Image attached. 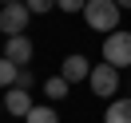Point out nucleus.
<instances>
[{"label": "nucleus", "mask_w": 131, "mask_h": 123, "mask_svg": "<svg viewBox=\"0 0 131 123\" xmlns=\"http://www.w3.org/2000/svg\"><path fill=\"white\" fill-rule=\"evenodd\" d=\"M32 40H28V36H8V40H4V56L12 60V64H20V68H28V60H32Z\"/></svg>", "instance_id": "obj_7"}, {"label": "nucleus", "mask_w": 131, "mask_h": 123, "mask_svg": "<svg viewBox=\"0 0 131 123\" xmlns=\"http://www.w3.org/2000/svg\"><path fill=\"white\" fill-rule=\"evenodd\" d=\"M68 91H72V83H68L64 75H52V80H44V95H48V99H64Z\"/></svg>", "instance_id": "obj_10"}, {"label": "nucleus", "mask_w": 131, "mask_h": 123, "mask_svg": "<svg viewBox=\"0 0 131 123\" xmlns=\"http://www.w3.org/2000/svg\"><path fill=\"white\" fill-rule=\"evenodd\" d=\"M36 107V99H32V91H24V87H8V95H4V111L12 115V119H28V111Z\"/></svg>", "instance_id": "obj_5"}, {"label": "nucleus", "mask_w": 131, "mask_h": 123, "mask_svg": "<svg viewBox=\"0 0 131 123\" xmlns=\"http://www.w3.org/2000/svg\"><path fill=\"white\" fill-rule=\"evenodd\" d=\"M119 16H123V8L115 4V0H88L83 4V24L91 28V32H115L119 28Z\"/></svg>", "instance_id": "obj_1"}, {"label": "nucleus", "mask_w": 131, "mask_h": 123, "mask_svg": "<svg viewBox=\"0 0 131 123\" xmlns=\"http://www.w3.org/2000/svg\"><path fill=\"white\" fill-rule=\"evenodd\" d=\"M115 4H119V8H131V0H115Z\"/></svg>", "instance_id": "obj_15"}, {"label": "nucleus", "mask_w": 131, "mask_h": 123, "mask_svg": "<svg viewBox=\"0 0 131 123\" xmlns=\"http://www.w3.org/2000/svg\"><path fill=\"white\" fill-rule=\"evenodd\" d=\"M60 75H64V80L72 83V87H75V83H83V80L91 75V64H88V56H80V52H72V56H68L64 64H60Z\"/></svg>", "instance_id": "obj_6"}, {"label": "nucleus", "mask_w": 131, "mask_h": 123, "mask_svg": "<svg viewBox=\"0 0 131 123\" xmlns=\"http://www.w3.org/2000/svg\"><path fill=\"white\" fill-rule=\"evenodd\" d=\"M32 83H36V75H32V68H20V75H16V87H24V91H32Z\"/></svg>", "instance_id": "obj_14"}, {"label": "nucleus", "mask_w": 131, "mask_h": 123, "mask_svg": "<svg viewBox=\"0 0 131 123\" xmlns=\"http://www.w3.org/2000/svg\"><path fill=\"white\" fill-rule=\"evenodd\" d=\"M28 20H32V12H28L24 0H16V4H4L0 8V32L4 36H24Z\"/></svg>", "instance_id": "obj_4"}, {"label": "nucleus", "mask_w": 131, "mask_h": 123, "mask_svg": "<svg viewBox=\"0 0 131 123\" xmlns=\"http://www.w3.org/2000/svg\"><path fill=\"white\" fill-rule=\"evenodd\" d=\"M83 4H88V0H56V8H60V12H68V16L83 12Z\"/></svg>", "instance_id": "obj_13"}, {"label": "nucleus", "mask_w": 131, "mask_h": 123, "mask_svg": "<svg viewBox=\"0 0 131 123\" xmlns=\"http://www.w3.org/2000/svg\"><path fill=\"white\" fill-rule=\"evenodd\" d=\"M16 75H20V64H12L8 56H0V87H4V91L16 87Z\"/></svg>", "instance_id": "obj_9"}, {"label": "nucleus", "mask_w": 131, "mask_h": 123, "mask_svg": "<svg viewBox=\"0 0 131 123\" xmlns=\"http://www.w3.org/2000/svg\"><path fill=\"white\" fill-rule=\"evenodd\" d=\"M24 4H28V12H32V16H44V12L56 8V0H24Z\"/></svg>", "instance_id": "obj_12"}, {"label": "nucleus", "mask_w": 131, "mask_h": 123, "mask_svg": "<svg viewBox=\"0 0 131 123\" xmlns=\"http://www.w3.org/2000/svg\"><path fill=\"white\" fill-rule=\"evenodd\" d=\"M28 123H60V115H56V107H48V103H36L32 111H28Z\"/></svg>", "instance_id": "obj_11"}, {"label": "nucleus", "mask_w": 131, "mask_h": 123, "mask_svg": "<svg viewBox=\"0 0 131 123\" xmlns=\"http://www.w3.org/2000/svg\"><path fill=\"white\" fill-rule=\"evenodd\" d=\"M127 72H131V68H127Z\"/></svg>", "instance_id": "obj_18"}, {"label": "nucleus", "mask_w": 131, "mask_h": 123, "mask_svg": "<svg viewBox=\"0 0 131 123\" xmlns=\"http://www.w3.org/2000/svg\"><path fill=\"white\" fill-rule=\"evenodd\" d=\"M4 4H16V0H4Z\"/></svg>", "instance_id": "obj_17"}, {"label": "nucleus", "mask_w": 131, "mask_h": 123, "mask_svg": "<svg viewBox=\"0 0 131 123\" xmlns=\"http://www.w3.org/2000/svg\"><path fill=\"white\" fill-rule=\"evenodd\" d=\"M88 87H91V95H115L119 91V68H111L103 60V64H91V75H88Z\"/></svg>", "instance_id": "obj_3"}, {"label": "nucleus", "mask_w": 131, "mask_h": 123, "mask_svg": "<svg viewBox=\"0 0 131 123\" xmlns=\"http://www.w3.org/2000/svg\"><path fill=\"white\" fill-rule=\"evenodd\" d=\"M103 123H131V95H119L107 103L103 111Z\"/></svg>", "instance_id": "obj_8"}, {"label": "nucleus", "mask_w": 131, "mask_h": 123, "mask_svg": "<svg viewBox=\"0 0 131 123\" xmlns=\"http://www.w3.org/2000/svg\"><path fill=\"white\" fill-rule=\"evenodd\" d=\"M103 60L111 68H131V32H107L103 36Z\"/></svg>", "instance_id": "obj_2"}, {"label": "nucleus", "mask_w": 131, "mask_h": 123, "mask_svg": "<svg viewBox=\"0 0 131 123\" xmlns=\"http://www.w3.org/2000/svg\"><path fill=\"white\" fill-rule=\"evenodd\" d=\"M0 111H4V99H0Z\"/></svg>", "instance_id": "obj_16"}]
</instances>
